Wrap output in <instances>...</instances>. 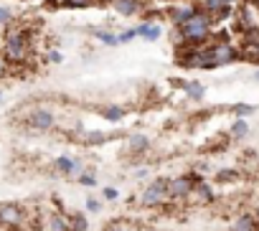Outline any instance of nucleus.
I'll return each mask as SVG.
<instances>
[{"instance_id":"obj_20","label":"nucleus","mask_w":259,"mask_h":231,"mask_svg":"<svg viewBox=\"0 0 259 231\" xmlns=\"http://www.w3.org/2000/svg\"><path fill=\"white\" fill-rule=\"evenodd\" d=\"M130 145H132V150H147L150 140H147L145 135H132V137H130Z\"/></svg>"},{"instance_id":"obj_35","label":"nucleus","mask_w":259,"mask_h":231,"mask_svg":"<svg viewBox=\"0 0 259 231\" xmlns=\"http://www.w3.org/2000/svg\"><path fill=\"white\" fill-rule=\"evenodd\" d=\"M257 216H259V206H257Z\"/></svg>"},{"instance_id":"obj_17","label":"nucleus","mask_w":259,"mask_h":231,"mask_svg":"<svg viewBox=\"0 0 259 231\" xmlns=\"http://www.w3.org/2000/svg\"><path fill=\"white\" fill-rule=\"evenodd\" d=\"M91 5H97L94 0H61V8H66V10H84Z\"/></svg>"},{"instance_id":"obj_16","label":"nucleus","mask_w":259,"mask_h":231,"mask_svg":"<svg viewBox=\"0 0 259 231\" xmlns=\"http://www.w3.org/2000/svg\"><path fill=\"white\" fill-rule=\"evenodd\" d=\"M89 224H86V216L84 213H74L69 216V231H86Z\"/></svg>"},{"instance_id":"obj_15","label":"nucleus","mask_w":259,"mask_h":231,"mask_svg":"<svg viewBox=\"0 0 259 231\" xmlns=\"http://www.w3.org/2000/svg\"><path fill=\"white\" fill-rule=\"evenodd\" d=\"M91 33H94V38L99 43H104V46H119V43H117V33H112V31H104V28L99 31V28H97V31H91Z\"/></svg>"},{"instance_id":"obj_29","label":"nucleus","mask_w":259,"mask_h":231,"mask_svg":"<svg viewBox=\"0 0 259 231\" xmlns=\"http://www.w3.org/2000/svg\"><path fill=\"white\" fill-rule=\"evenodd\" d=\"M46 5H49L51 10H61V0H43Z\"/></svg>"},{"instance_id":"obj_32","label":"nucleus","mask_w":259,"mask_h":231,"mask_svg":"<svg viewBox=\"0 0 259 231\" xmlns=\"http://www.w3.org/2000/svg\"><path fill=\"white\" fill-rule=\"evenodd\" d=\"M254 79H257V81H259V71H254Z\"/></svg>"},{"instance_id":"obj_14","label":"nucleus","mask_w":259,"mask_h":231,"mask_svg":"<svg viewBox=\"0 0 259 231\" xmlns=\"http://www.w3.org/2000/svg\"><path fill=\"white\" fill-rule=\"evenodd\" d=\"M49 229H51V231H69V216L54 213L51 219H49Z\"/></svg>"},{"instance_id":"obj_36","label":"nucleus","mask_w":259,"mask_h":231,"mask_svg":"<svg viewBox=\"0 0 259 231\" xmlns=\"http://www.w3.org/2000/svg\"><path fill=\"white\" fill-rule=\"evenodd\" d=\"M0 99H3V92H0Z\"/></svg>"},{"instance_id":"obj_22","label":"nucleus","mask_w":259,"mask_h":231,"mask_svg":"<svg viewBox=\"0 0 259 231\" xmlns=\"http://www.w3.org/2000/svg\"><path fill=\"white\" fill-rule=\"evenodd\" d=\"M135 36H137V33H135V28H127V31L117 33V43H130V41H132Z\"/></svg>"},{"instance_id":"obj_26","label":"nucleus","mask_w":259,"mask_h":231,"mask_svg":"<svg viewBox=\"0 0 259 231\" xmlns=\"http://www.w3.org/2000/svg\"><path fill=\"white\" fill-rule=\"evenodd\" d=\"M46 59H49V64H64V56H61V51H51Z\"/></svg>"},{"instance_id":"obj_12","label":"nucleus","mask_w":259,"mask_h":231,"mask_svg":"<svg viewBox=\"0 0 259 231\" xmlns=\"http://www.w3.org/2000/svg\"><path fill=\"white\" fill-rule=\"evenodd\" d=\"M188 196H193L198 204H211V201H213V191L208 188L203 180H201V183H196V185H193V191H191Z\"/></svg>"},{"instance_id":"obj_11","label":"nucleus","mask_w":259,"mask_h":231,"mask_svg":"<svg viewBox=\"0 0 259 231\" xmlns=\"http://www.w3.org/2000/svg\"><path fill=\"white\" fill-rule=\"evenodd\" d=\"M135 33L145 38V41H158L163 36V26L160 23H147V21H140L135 26Z\"/></svg>"},{"instance_id":"obj_6","label":"nucleus","mask_w":259,"mask_h":231,"mask_svg":"<svg viewBox=\"0 0 259 231\" xmlns=\"http://www.w3.org/2000/svg\"><path fill=\"white\" fill-rule=\"evenodd\" d=\"M231 5H234V0H201V5L198 8L206 10L213 23H219V21H224L229 13H231Z\"/></svg>"},{"instance_id":"obj_23","label":"nucleus","mask_w":259,"mask_h":231,"mask_svg":"<svg viewBox=\"0 0 259 231\" xmlns=\"http://www.w3.org/2000/svg\"><path fill=\"white\" fill-rule=\"evenodd\" d=\"M79 185H86V188H91V185H97V180H94V176H89V173H79Z\"/></svg>"},{"instance_id":"obj_9","label":"nucleus","mask_w":259,"mask_h":231,"mask_svg":"<svg viewBox=\"0 0 259 231\" xmlns=\"http://www.w3.org/2000/svg\"><path fill=\"white\" fill-rule=\"evenodd\" d=\"M193 13H196V5H171V8L165 10V18L178 28L180 23H186Z\"/></svg>"},{"instance_id":"obj_19","label":"nucleus","mask_w":259,"mask_h":231,"mask_svg":"<svg viewBox=\"0 0 259 231\" xmlns=\"http://www.w3.org/2000/svg\"><path fill=\"white\" fill-rule=\"evenodd\" d=\"M254 224H257V221L252 219V216H241L231 231H254Z\"/></svg>"},{"instance_id":"obj_8","label":"nucleus","mask_w":259,"mask_h":231,"mask_svg":"<svg viewBox=\"0 0 259 231\" xmlns=\"http://www.w3.org/2000/svg\"><path fill=\"white\" fill-rule=\"evenodd\" d=\"M0 224L3 226H21L23 224V208L18 204L0 206Z\"/></svg>"},{"instance_id":"obj_24","label":"nucleus","mask_w":259,"mask_h":231,"mask_svg":"<svg viewBox=\"0 0 259 231\" xmlns=\"http://www.w3.org/2000/svg\"><path fill=\"white\" fill-rule=\"evenodd\" d=\"M13 21V10L10 8H3V5H0V26H8Z\"/></svg>"},{"instance_id":"obj_30","label":"nucleus","mask_w":259,"mask_h":231,"mask_svg":"<svg viewBox=\"0 0 259 231\" xmlns=\"http://www.w3.org/2000/svg\"><path fill=\"white\" fill-rule=\"evenodd\" d=\"M104 198H107V201H115V198H117V191H115V188H104Z\"/></svg>"},{"instance_id":"obj_18","label":"nucleus","mask_w":259,"mask_h":231,"mask_svg":"<svg viewBox=\"0 0 259 231\" xmlns=\"http://www.w3.org/2000/svg\"><path fill=\"white\" fill-rule=\"evenodd\" d=\"M102 117H104V120H110V122H119L122 117H125V112H122L117 104H110V107H104V109H102Z\"/></svg>"},{"instance_id":"obj_25","label":"nucleus","mask_w":259,"mask_h":231,"mask_svg":"<svg viewBox=\"0 0 259 231\" xmlns=\"http://www.w3.org/2000/svg\"><path fill=\"white\" fill-rule=\"evenodd\" d=\"M234 112L239 114V117H247V114H252V112H254V107H252V104H236V107H234Z\"/></svg>"},{"instance_id":"obj_27","label":"nucleus","mask_w":259,"mask_h":231,"mask_svg":"<svg viewBox=\"0 0 259 231\" xmlns=\"http://www.w3.org/2000/svg\"><path fill=\"white\" fill-rule=\"evenodd\" d=\"M216 178H219V180H236V173H234V170H221Z\"/></svg>"},{"instance_id":"obj_34","label":"nucleus","mask_w":259,"mask_h":231,"mask_svg":"<svg viewBox=\"0 0 259 231\" xmlns=\"http://www.w3.org/2000/svg\"><path fill=\"white\" fill-rule=\"evenodd\" d=\"M254 5H259V0H254Z\"/></svg>"},{"instance_id":"obj_7","label":"nucleus","mask_w":259,"mask_h":231,"mask_svg":"<svg viewBox=\"0 0 259 231\" xmlns=\"http://www.w3.org/2000/svg\"><path fill=\"white\" fill-rule=\"evenodd\" d=\"M150 5V0H112V8L125 18H132V16H140V13Z\"/></svg>"},{"instance_id":"obj_5","label":"nucleus","mask_w":259,"mask_h":231,"mask_svg":"<svg viewBox=\"0 0 259 231\" xmlns=\"http://www.w3.org/2000/svg\"><path fill=\"white\" fill-rule=\"evenodd\" d=\"M28 125H30V129H33V132H49V129L56 125V117H54V112H51V109L38 107V109L30 112Z\"/></svg>"},{"instance_id":"obj_33","label":"nucleus","mask_w":259,"mask_h":231,"mask_svg":"<svg viewBox=\"0 0 259 231\" xmlns=\"http://www.w3.org/2000/svg\"><path fill=\"white\" fill-rule=\"evenodd\" d=\"M160 3H173V0H160Z\"/></svg>"},{"instance_id":"obj_13","label":"nucleus","mask_w":259,"mask_h":231,"mask_svg":"<svg viewBox=\"0 0 259 231\" xmlns=\"http://www.w3.org/2000/svg\"><path fill=\"white\" fill-rule=\"evenodd\" d=\"M180 86L186 89V94L193 99V102H201L203 94H206V89H203V86L198 84V81H180Z\"/></svg>"},{"instance_id":"obj_21","label":"nucleus","mask_w":259,"mask_h":231,"mask_svg":"<svg viewBox=\"0 0 259 231\" xmlns=\"http://www.w3.org/2000/svg\"><path fill=\"white\" fill-rule=\"evenodd\" d=\"M247 132H249V125L244 122V120H236V122L231 125V135H234V137H244Z\"/></svg>"},{"instance_id":"obj_31","label":"nucleus","mask_w":259,"mask_h":231,"mask_svg":"<svg viewBox=\"0 0 259 231\" xmlns=\"http://www.w3.org/2000/svg\"><path fill=\"white\" fill-rule=\"evenodd\" d=\"M97 5H107V3H112V0H94Z\"/></svg>"},{"instance_id":"obj_2","label":"nucleus","mask_w":259,"mask_h":231,"mask_svg":"<svg viewBox=\"0 0 259 231\" xmlns=\"http://www.w3.org/2000/svg\"><path fill=\"white\" fill-rule=\"evenodd\" d=\"M208 53H211L213 69L234 64L239 59V51L234 49V43H229V41H213V43H208Z\"/></svg>"},{"instance_id":"obj_1","label":"nucleus","mask_w":259,"mask_h":231,"mask_svg":"<svg viewBox=\"0 0 259 231\" xmlns=\"http://www.w3.org/2000/svg\"><path fill=\"white\" fill-rule=\"evenodd\" d=\"M211 28H213L211 16L196 5L193 16L186 23L178 26V38H180V43H206V41H211Z\"/></svg>"},{"instance_id":"obj_3","label":"nucleus","mask_w":259,"mask_h":231,"mask_svg":"<svg viewBox=\"0 0 259 231\" xmlns=\"http://www.w3.org/2000/svg\"><path fill=\"white\" fill-rule=\"evenodd\" d=\"M165 198H168V178H158V180H152L147 188L143 191L140 204H143L145 208H155V206L163 204Z\"/></svg>"},{"instance_id":"obj_10","label":"nucleus","mask_w":259,"mask_h":231,"mask_svg":"<svg viewBox=\"0 0 259 231\" xmlns=\"http://www.w3.org/2000/svg\"><path fill=\"white\" fill-rule=\"evenodd\" d=\"M56 170L61 173V176H79V173L84 170V165L79 163V160H74V157H69V155H61V157H56Z\"/></svg>"},{"instance_id":"obj_28","label":"nucleus","mask_w":259,"mask_h":231,"mask_svg":"<svg viewBox=\"0 0 259 231\" xmlns=\"http://www.w3.org/2000/svg\"><path fill=\"white\" fill-rule=\"evenodd\" d=\"M99 208H102V206H99L97 198H89V201H86V211H89V213H97Z\"/></svg>"},{"instance_id":"obj_4","label":"nucleus","mask_w":259,"mask_h":231,"mask_svg":"<svg viewBox=\"0 0 259 231\" xmlns=\"http://www.w3.org/2000/svg\"><path fill=\"white\" fill-rule=\"evenodd\" d=\"M196 183H201V178H198L196 173H188V176L168 180V198H188V193L193 191Z\"/></svg>"}]
</instances>
